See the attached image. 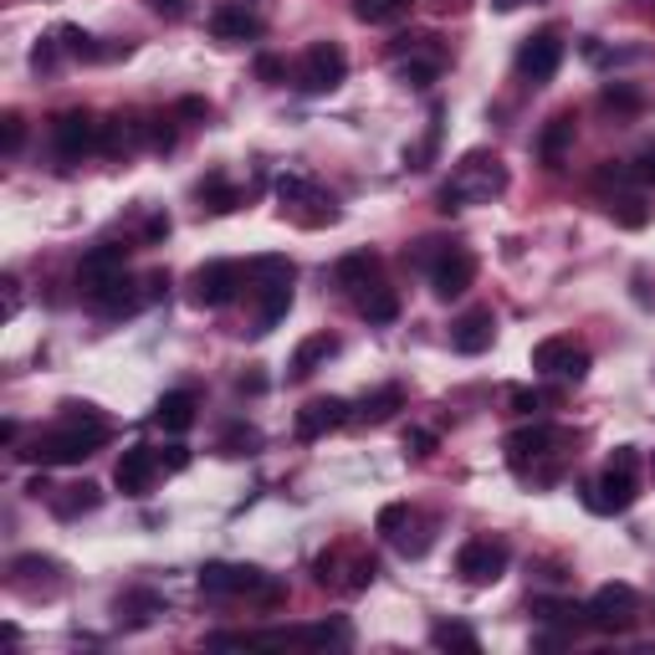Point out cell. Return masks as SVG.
I'll return each mask as SVG.
<instances>
[{
	"instance_id": "obj_1",
	"label": "cell",
	"mask_w": 655,
	"mask_h": 655,
	"mask_svg": "<svg viewBox=\"0 0 655 655\" xmlns=\"http://www.w3.org/2000/svg\"><path fill=\"white\" fill-rule=\"evenodd\" d=\"M108 436H113V430H108V421L98 415V404L68 400L62 404V425H51L47 436H36L32 451H21V456L36 461V466H77V461H87Z\"/></svg>"
},
{
	"instance_id": "obj_2",
	"label": "cell",
	"mask_w": 655,
	"mask_h": 655,
	"mask_svg": "<svg viewBox=\"0 0 655 655\" xmlns=\"http://www.w3.org/2000/svg\"><path fill=\"white\" fill-rule=\"evenodd\" d=\"M502 190H507V165L487 149H471V154H461L451 185L440 190V210L456 216L461 205H487V201H497Z\"/></svg>"
},
{
	"instance_id": "obj_3",
	"label": "cell",
	"mask_w": 655,
	"mask_h": 655,
	"mask_svg": "<svg viewBox=\"0 0 655 655\" xmlns=\"http://www.w3.org/2000/svg\"><path fill=\"white\" fill-rule=\"evenodd\" d=\"M635 497H640V451L635 446H615L609 466L589 487V507L594 512H624V507H635Z\"/></svg>"
},
{
	"instance_id": "obj_4",
	"label": "cell",
	"mask_w": 655,
	"mask_h": 655,
	"mask_svg": "<svg viewBox=\"0 0 655 655\" xmlns=\"http://www.w3.org/2000/svg\"><path fill=\"white\" fill-rule=\"evenodd\" d=\"M201 594L210 599H241V594H256L262 605H277L287 589L277 579H267L262 569H246V563H205L201 569Z\"/></svg>"
},
{
	"instance_id": "obj_5",
	"label": "cell",
	"mask_w": 655,
	"mask_h": 655,
	"mask_svg": "<svg viewBox=\"0 0 655 655\" xmlns=\"http://www.w3.org/2000/svg\"><path fill=\"white\" fill-rule=\"evenodd\" d=\"M389 62L400 72L410 87H430L440 77V47L436 36H395V47H389Z\"/></svg>"
},
{
	"instance_id": "obj_6",
	"label": "cell",
	"mask_w": 655,
	"mask_h": 655,
	"mask_svg": "<svg viewBox=\"0 0 655 655\" xmlns=\"http://www.w3.org/2000/svg\"><path fill=\"white\" fill-rule=\"evenodd\" d=\"M277 201H282V210H292V216L303 220V226H333L338 220V205L328 201L313 180H303V174H282V180H277Z\"/></svg>"
},
{
	"instance_id": "obj_7",
	"label": "cell",
	"mask_w": 655,
	"mask_h": 655,
	"mask_svg": "<svg viewBox=\"0 0 655 655\" xmlns=\"http://www.w3.org/2000/svg\"><path fill=\"white\" fill-rule=\"evenodd\" d=\"M640 615V594L630 584H605L594 589V599L584 605V620L594 630H630Z\"/></svg>"
},
{
	"instance_id": "obj_8",
	"label": "cell",
	"mask_w": 655,
	"mask_h": 655,
	"mask_svg": "<svg viewBox=\"0 0 655 655\" xmlns=\"http://www.w3.org/2000/svg\"><path fill=\"white\" fill-rule=\"evenodd\" d=\"M51 144H57L62 159H83V154H93L102 144V123L93 113H83V108H68V113L51 118Z\"/></svg>"
},
{
	"instance_id": "obj_9",
	"label": "cell",
	"mask_w": 655,
	"mask_h": 655,
	"mask_svg": "<svg viewBox=\"0 0 655 655\" xmlns=\"http://www.w3.org/2000/svg\"><path fill=\"white\" fill-rule=\"evenodd\" d=\"M298 77H303V93H333L349 77V57H343L338 41H313L303 51V72Z\"/></svg>"
},
{
	"instance_id": "obj_10",
	"label": "cell",
	"mask_w": 655,
	"mask_h": 655,
	"mask_svg": "<svg viewBox=\"0 0 655 655\" xmlns=\"http://www.w3.org/2000/svg\"><path fill=\"white\" fill-rule=\"evenodd\" d=\"M456 573H461L466 584H497V579L507 573V543H497V538L461 543V554H456Z\"/></svg>"
},
{
	"instance_id": "obj_11",
	"label": "cell",
	"mask_w": 655,
	"mask_h": 655,
	"mask_svg": "<svg viewBox=\"0 0 655 655\" xmlns=\"http://www.w3.org/2000/svg\"><path fill=\"white\" fill-rule=\"evenodd\" d=\"M241 282H246V271L235 267V262H205V267L190 277V287H195L190 298L201 307H226L235 292H241Z\"/></svg>"
},
{
	"instance_id": "obj_12",
	"label": "cell",
	"mask_w": 655,
	"mask_h": 655,
	"mask_svg": "<svg viewBox=\"0 0 655 655\" xmlns=\"http://www.w3.org/2000/svg\"><path fill=\"white\" fill-rule=\"evenodd\" d=\"M533 369L554 374V379H584L589 374V349L573 338H543L533 349Z\"/></svg>"
},
{
	"instance_id": "obj_13",
	"label": "cell",
	"mask_w": 655,
	"mask_h": 655,
	"mask_svg": "<svg viewBox=\"0 0 655 655\" xmlns=\"http://www.w3.org/2000/svg\"><path fill=\"white\" fill-rule=\"evenodd\" d=\"M165 471V461H159V451L154 446H129V451L118 456V466H113V482L123 497H149L154 487V476Z\"/></svg>"
},
{
	"instance_id": "obj_14",
	"label": "cell",
	"mask_w": 655,
	"mask_h": 655,
	"mask_svg": "<svg viewBox=\"0 0 655 655\" xmlns=\"http://www.w3.org/2000/svg\"><path fill=\"white\" fill-rule=\"evenodd\" d=\"M558 68H563V41H558L554 32L527 36V41L518 47V72L527 77V83H554Z\"/></svg>"
},
{
	"instance_id": "obj_15",
	"label": "cell",
	"mask_w": 655,
	"mask_h": 655,
	"mask_svg": "<svg viewBox=\"0 0 655 655\" xmlns=\"http://www.w3.org/2000/svg\"><path fill=\"white\" fill-rule=\"evenodd\" d=\"M471 282H476V256H471V252H451V246H446V252L430 262V292L446 298V303L461 298Z\"/></svg>"
},
{
	"instance_id": "obj_16",
	"label": "cell",
	"mask_w": 655,
	"mask_h": 655,
	"mask_svg": "<svg viewBox=\"0 0 655 655\" xmlns=\"http://www.w3.org/2000/svg\"><path fill=\"white\" fill-rule=\"evenodd\" d=\"M129 271V246H93V252L83 256V267H77V282H83V292L93 298L98 287H108V282H118Z\"/></svg>"
},
{
	"instance_id": "obj_17",
	"label": "cell",
	"mask_w": 655,
	"mask_h": 655,
	"mask_svg": "<svg viewBox=\"0 0 655 655\" xmlns=\"http://www.w3.org/2000/svg\"><path fill=\"white\" fill-rule=\"evenodd\" d=\"M492 338H497L492 307H471V313H461V318L451 323V349L456 353H487Z\"/></svg>"
},
{
	"instance_id": "obj_18",
	"label": "cell",
	"mask_w": 655,
	"mask_h": 655,
	"mask_svg": "<svg viewBox=\"0 0 655 655\" xmlns=\"http://www.w3.org/2000/svg\"><path fill=\"white\" fill-rule=\"evenodd\" d=\"M210 36L216 41H252V36H262V16H252L246 5L226 0V5L210 11Z\"/></svg>"
},
{
	"instance_id": "obj_19",
	"label": "cell",
	"mask_w": 655,
	"mask_h": 655,
	"mask_svg": "<svg viewBox=\"0 0 655 655\" xmlns=\"http://www.w3.org/2000/svg\"><path fill=\"white\" fill-rule=\"evenodd\" d=\"M343 421H349V404L328 395V400H313V404H303V410H298V436L318 440V436H328V430H338Z\"/></svg>"
},
{
	"instance_id": "obj_20",
	"label": "cell",
	"mask_w": 655,
	"mask_h": 655,
	"mask_svg": "<svg viewBox=\"0 0 655 655\" xmlns=\"http://www.w3.org/2000/svg\"><path fill=\"white\" fill-rule=\"evenodd\" d=\"M548 446H558L554 425H527V430H518V436H507V461H512L518 471H527V461L548 456Z\"/></svg>"
},
{
	"instance_id": "obj_21",
	"label": "cell",
	"mask_w": 655,
	"mask_h": 655,
	"mask_svg": "<svg viewBox=\"0 0 655 655\" xmlns=\"http://www.w3.org/2000/svg\"><path fill=\"white\" fill-rule=\"evenodd\" d=\"M338 353V338L333 333H313L298 343V353H292V364H287V379H313L318 374V364H328Z\"/></svg>"
},
{
	"instance_id": "obj_22",
	"label": "cell",
	"mask_w": 655,
	"mask_h": 655,
	"mask_svg": "<svg viewBox=\"0 0 655 655\" xmlns=\"http://www.w3.org/2000/svg\"><path fill=\"white\" fill-rule=\"evenodd\" d=\"M87 303L98 307L102 318H129V313H138V303H149V298H138L134 292V282H129V271L118 277V282H108V287H98Z\"/></svg>"
},
{
	"instance_id": "obj_23",
	"label": "cell",
	"mask_w": 655,
	"mask_h": 655,
	"mask_svg": "<svg viewBox=\"0 0 655 655\" xmlns=\"http://www.w3.org/2000/svg\"><path fill=\"white\" fill-rule=\"evenodd\" d=\"M195 410H201L195 389H169L165 400H159V410H154V421L165 425L169 436H185L190 425H195Z\"/></svg>"
},
{
	"instance_id": "obj_24",
	"label": "cell",
	"mask_w": 655,
	"mask_h": 655,
	"mask_svg": "<svg viewBox=\"0 0 655 655\" xmlns=\"http://www.w3.org/2000/svg\"><path fill=\"white\" fill-rule=\"evenodd\" d=\"M379 277V256L374 252H349V256H338V267H333V282L343 287V292H364V287Z\"/></svg>"
},
{
	"instance_id": "obj_25",
	"label": "cell",
	"mask_w": 655,
	"mask_h": 655,
	"mask_svg": "<svg viewBox=\"0 0 655 655\" xmlns=\"http://www.w3.org/2000/svg\"><path fill=\"white\" fill-rule=\"evenodd\" d=\"M359 318L364 323H395L400 318V292H395V287L369 282L364 292H359Z\"/></svg>"
},
{
	"instance_id": "obj_26",
	"label": "cell",
	"mask_w": 655,
	"mask_h": 655,
	"mask_svg": "<svg viewBox=\"0 0 655 655\" xmlns=\"http://www.w3.org/2000/svg\"><path fill=\"white\" fill-rule=\"evenodd\" d=\"M569 144H573V113H554L548 118V129H543V138H538L543 165H563Z\"/></svg>"
},
{
	"instance_id": "obj_27",
	"label": "cell",
	"mask_w": 655,
	"mask_h": 655,
	"mask_svg": "<svg viewBox=\"0 0 655 655\" xmlns=\"http://www.w3.org/2000/svg\"><path fill=\"white\" fill-rule=\"evenodd\" d=\"M404 404V389L400 385H385L379 389V395H369V400L359 404V421H369V425H385L389 415H395V410H400Z\"/></svg>"
},
{
	"instance_id": "obj_28",
	"label": "cell",
	"mask_w": 655,
	"mask_h": 655,
	"mask_svg": "<svg viewBox=\"0 0 655 655\" xmlns=\"http://www.w3.org/2000/svg\"><path fill=\"white\" fill-rule=\"evenodd\" d=\"M201 201H205V210L226 216V210H235V205H241V195L226 185V174H210V180H201Z\"/></svg>"
},
{
	"instance_id": "obj_29",
	"label": "cell",
	"mask_w": 655,
	"mask_h": 655,
	"mask_svg": "<svg viewBox=\"0 0 655 655\" xmlns=\"http://www.w3.org/2000/svg\"><path fill=\"white\" fill-rule=\"evenodd\" d=\"M220 451L226 456H256L262 451V430H252V425H231V430L220 436Z\"/></svg>"
},
{
	"instance_id": "obj_30",
	"label": "cell",
	"mask_w": 655,
	"mask_h": 655,
	"mask_svg": "<svg viewBox=\"0 0 655 655\" xmlns=\"http://www.w3.org/2000/svg\"><path fill=\"white\" fill-rule=\"evenodd\" d=\"M430 640H436L440 651H466V655L482 651V645H476V635H471L466 624H436V630H430Z\"/></svg>"
},
{
	"instance_id": "obj_31",
	"label": "cell",
	"mask_w": 655,
	"mask_h": 655,
	"mask_svg": "<svg viewBox=\"0 0 655 655\" xmlns=\"http://www.w3.org/2000/svg\"><path fill=\"white\" fill-rule=\"evenodd\" d=\"M102 497H98V487H72V497H51V507H57V518H77V512H93Z\"/></svg>"
},
{
	"instance_id": "obj_32",
	"label": "cell",
	"mask_w": 655,
	"mask_h": 655,
	"mask_svg": "<svg viewBox=\"0 0 655 655\" xmlns=\"http://www.w3.org/2000/svg\"><path fill=\"white\" fill-rule=\"evenodd\" d=\"M609 216L620 220L624 231H640V226L651 220V210H645V205H640L635 195H620V201H609Z\"/></svg>"
},
{
	"instance_id": "obj_33",
	"label": "cell",
	"mask_w": 655,
	"mask_h": 655,
	"mask_svg": "<svg viewBox=\"0 0 655 655\" xmlns=\"http://www.w3.org/2000/svg\"><path fill=\"white\" fill-rule=\"evenodd\" d=\"M400 11H404L400 0H359V5H353V16L369 21V26H379V21H395Z\"/></svg>"
},
{
	"instance_id": "obj_34",
	"label": "cell",
	"mask_w": 655,
	"mask_h": 655,
	"mask_svg": "<svg viewBox=\"0 0 655 655\" xmlns=\"http://www.w3.org/2000/svg\"><path fill=\"white\" fill-rule=\"evenodd\" d=\"M57 36H62V47H68L72 57H87V62H98V57H108V51H102V47H93V36H87V32H77V26H62V32H57Z\"/></svg>"
},
{
	"instance_id": "obj_35",
	"label": "cell",
	"mask_w": 655,
	"mask_h": 655,
	"mask_svg": "<svg viewBox=\"0 0 655 655\" xmlns=\"http://www.w3.org/2000/svg\"><path fill=\"white\" fill-rule=\"evenodd\" d=\"M0 123H5V129H0V149L16 154V149H21V138H26V123H21V113H5Z\"/></svg>"
},
{
	"instance_id": "obj_36",
	"label": "cell",
	"mask_w": 655,
	"mask_h": 655,
	"mask_svg": "<svg viewBox=\"0 0 655 655\" xmlns=\"http://www.w3.org/2000/svg\"><path fill=\"white\" fill-rule=\"evenodd\" d=\"M404 518H410V507H404V502L379 507V533H385V538H395V533L404 527Z\"/></svg>"
},
{
	"instance_id": "obj_37",
	"label": "cell",
	"mask_w": 655,
	"mask_h": 655,
	"mask_svg": "<svg viewBox=\"0 0 655 655\" xmlns=\"http://www.w3.org/2000/svg\"><path fill=\"white\" fill-rule=\"evenodd\" d=\"M538 615H543V620H558V624H563V620H579L584 609L569 605V599H538Z\"/></svg>"
},
{
	"instance_id": "obj_38",
	"label": "cell",
	"mask_w": 655,
	"mask_h": 655,
	"mask_svg": "<svg viewBox=\"0 0 655 655\" xmlns=\"http://www.w3.org/2000/svg\"><path fill=\"white\" fill-rule=\"evenodd\" d=\"M303 640H313V645H343L349 630L343 624H313V630H303Z\"/></svg>"
},
{
	"instance_id": "obj_39",
	"label": "cell",
	"mask_w": 655,
	"mask_h": 655,
	"mask_svg": "<svg viewBox=\"0 0 655 655\" xmlns=\"http://www.w3.org/2000/svg\"><path fill=\"white\" fill-rule=\"evenodd\" d=\"M605 108H624V113H635L640 93H630V87H605Z\"/></svg>"
},
{
	"instance_id": "obj_40",
	"label": "cell",
	"mask_w": 655,
	"mask_h": 655,
	"mask_svg": "<svg viewBox=\"0 0 655 655\" xmlns=\"http://www.w3.org/2000/svg\"><path fill=\"white\" fill-rule=\"evenodd\" d=\"M256 77H262V83H277V77H287V62L282 57H256Z\"/></svg>"
},
{
	"instance_id": "obj_41",
	"label": "cell",
	"mask_w": 655,
	"mask_h": 655,
	"mask_svg": "<svg viewBox=\"0 0 655 655\" xmlns=\"http://www.w3.org/2000/svg\"><path fill=\"white\" fill-rule=\"evenodd\" d=\"M404 451L430 456V451H436V436H430V430H404Z\"/></svg>"
},
{
	"instance_id": "obj_42",
	"label": "cell",
	"mask_w": 655,
	"mask_h": 655,
	"mask_svg": "<svg viewBox=\"0 0 655 655\" xmlns=\"http://www.w3.org/2000/svg\"><path fill=\"white\" fill-rule=\"evenodd\" d=\"M630 180H640V185H651V180H655V149H645V154H640V159H635V169H630Z\"/></svg>"
},
{
	"instance_id": "obj_43",
	"label": "cell",
	"mask_w": 655,
	"mask_h": 655,
	"mask_svg": "<svg viewBox=\"0 0 655 655\" xmlns=\"http://www.w3.org/2000/svg\"><path fill=\"white\" fill-rule=\"evenodd\" d=\"M32 68H36V72H51V68H57V47H51V41H41V47L32 51Z\"/></svg>"
},
{
	"instance_id": "obj_44",
	"label": "cell",
	"mask_w": 655,
	"mask_h": 655,
	"mask_svg": "<svg viewBox=\"0 0 655 655\" xmlns=\"http://www.w3.org/2000/svg\"><path fill=\"white\" fill-rule=\"evenodd\" d=\"M159 461H165V471H185L190 451H185V446H169V451H159Z\"/></svg>"
},
{
	"instance_id": "obj_45",
	"label": "cell",
	"mask_w": 655,
	"mask_h": 655,
	"mask_svg": "<svg viewBox=\"0 0 655 655\" xmlns=\"http://www.w3.org/2000/svg\"><path fill=\"white\" fill-rule=\"evenodd\" d=\"M174 113H180V118H210V102H205V98H180Z\"/></svg>"
},
{
	"instance_id": "obj_46",
	"label": "cell",
	"mask_w": 655,
	"mask_h": 655,
	"mask_svg": "<svg viewBox=\"0 0 655 655\" xmlns=\"http://www.w3.org/2000/svg\"><path fill=\"white\" fill-rule=\"evenodd\" d=\"M169 235V216H149L144 220V241H165Z\"/></svg>"
},
{
	"instance_id": "obj_47",
	"label": "cell",
	"mask_w": 655,
	"mask_h": 655,
	"mask_svg": "<svg viewBox=\"0 0 655 655\" xmlns=\"http://www.w3.org/2000/svg\"><path fill=\"white\" fill-rule=\"evenodd\" d=\"M512 404H518L522 415H533V410H538V395H533V389H512Z\"/></svg>"
},
{
	"instance_id": "obj_48",
	"label": "cell",
	"mask_w": 655,
	"mask_h": 655,
	"mask_svg": "<svg viewBox=\"0 0 655 655\" xmlns=\"http://www.w3.org/2000/svg\"><path fill=\"white\" fill-rule=\"evenodd\" d=\"M149 11H159V16H180L185 0H149Z\"/></svg>"
},
{
	"instance_id": "obj_49",
	"label": "cell",
	"mask_w": 655,
	"mask_h": 655,
	"mask_svg": "<svg viewBox=\"0 0 655 655\" xmlns=\"http://www.w3.org/2000/svg\"><path fill=\"white\" fill-rule=\"evenodd\" d=\"M165 292H169V277H165V271H154V277H149V292H144V298L154 303V298H165Z\"/></svg>"
},
{
	"instance_id": "obj_50",
	"label": "cell",
	"mask_w": 655,
	"mask_h": 655,
	"mask_svg": "<svg viewBox=\"0 0 655 655\" xmlns=\"http://www.w3.org/2000/svg\"><path fill=\"white\" fill-rule=\"evenodd\" d=\"M21 307V287H16V277H5V313H16Z\"/></svg>"
},
{
	"instance_id": "obj_51",
	"label": "cell",
	"mask_w": 655,
	"mask_h": 655,
	"mask_svg": "<svg viewBox=\"0 0 655 655\" xmlns=\"http://www.w3.org/2000/svg\"><path fill=\"white\" fill-rule=\"evenodd\" d=\"M246 389H252V395H262V389H267V379H262V374H241V395H246Z\"/></svg>"
},
{
	"instance_id": "obj_52",
	"label": "cell",
	"mask_w": 655,
	"mask_h": 655,
	"mask_svg": "<svg viewBox=\"0 0 655 655\" xmlns=\"http://www.w3.org/2000/svg\"><path fill=\"white\" fill-rule=\"evenodd\" d=\"M497 5H502V11H512V5H518V0H497Z\"/></svg>"
},
{
	"instance_id": "obj_53",
	"label": "cell",
	"mask_w": 655,
	"mask_h": 655,
	"mask_svg": "<svg viewBox=\"0 0 655 655\" xmlns=\"http://www.w3.org/2000/svg\"><path fill=\"white\" fill-rule=\"evenodd\" d=\"M651 471H655V456H651Z\"/></svg>"
},
{
	"instance_id": "obj_54",
	"label": "cell",
	"mask_w": 655,
	"mask_h": 655,
	"mask_svg": "<svg viewBox=\"0 0 655 655\" xmlns=\"http://www.w3.org/2000/svg\"><path fill=\"white\" fill-rule=\"evenodd\" d=\"M400 5H410V0H400Z\"/></svg>"
}]
</instances>
